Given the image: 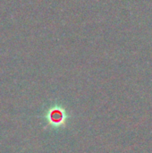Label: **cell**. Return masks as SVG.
I'll return each mask as SVG.
<instances>
[{
  "instance_id": "obj_1",
  "label": "cell",
  "mask_w": 152,
  "mask_h": 153,
  "mask_svg": "<svg viewBox=\"0 0 152 153\" xmlns=\"http://www.w3.org/2000/svg\"><path fill=\"white\" fill-rule=\"evenodd\" d=\"M47 117L50 125L56 127H60L65 123V118H66V112L62 107L55 105L51 107L47 111Z\"/></svg>"
}]
</instances>
